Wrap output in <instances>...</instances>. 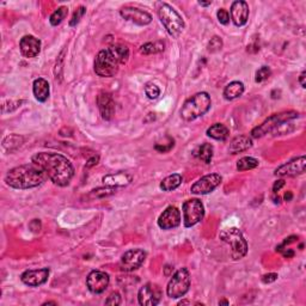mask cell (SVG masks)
<instances>
[{"mask_svg": "<svg viewBox=\"0 0 306 306\" xmlns=\"http://www.w3.org/2000/svg\"><path fill=\"white\" fill-rule=\"evenodd\" d=\"M292 197H293V194H292L291 191H287L285 194V196H283V199H285V201H291Z\"/></svg>", "mask_w": 306, "mask_h": 306, "instance_id": "bcb514c9", "label": "cell"}, {"mask_svg": "<svg viewBox=\"0 0 306 306\" xmlns=\"http://www.w3.org/2000/svg\"><path fill=\"white\" fill-rule=\"evenodd\" d=\"M199 5H201V6H211L212 5V1H207V2H205V1H199Z\"/></svg>", "mask_w": 306, "mask_h": 306, "instance_id": "7dc6e473", "label": "cell"}, {"mask_svg": "<svg viewBox=\"0 0 306 306\" xmlns=\"http://www.w3.org/2000/svg\"><path fill=\"white\" fill-rule=\"evenodd\" d=\"M181 224V212L175 206H169L158 218V226L161 230H172Z\"/></svg>", "mask_w": 306, "mask_h": 306, "instance_id": "e0dca14e", "label": "cell"}, {"mask_svg": "<svg viewBox=\"0 0 306 306\" xmlns=\"http://www.w3.org/2000/svg\"><path fill=\"white\" fill-rule=\"evenodd\" d=\"M219 238L229 245L230 256L232 257V260L238 261L246 256V254H248V242H246L239 229L230 228L223 230L220 232Z\"/></svg>", "mask_w": 306, "mask_h": 306, "instance_id": "277c9868", "label": "cell"}, {"mask_svg": "<svg viewBox=\"0 0 306 306\" xmlns=\"http://www.w3.org/2000/svg\"><path fill=\"white\" fill-rule=\"evenodd\" d=\"M183 182L182 175L180 174H172L170 176L165 177L160 182V189L163 191H172L177 189Z\"/></svg>", "mask_w": 306, "mask_h": 306, "instance_id": "484cf974", "label": "cell"}, {"mask_svg": "<svg viewBox=\"0 0 306 306\" xmlns=\"http://www.w3.org/2000/svg\"><path fill=\"white\" fill-rule=\"evenodd\" d=\"M285 184H286V182L283 180H277L275 183H274V186H273V192L274 194H276L277 191H280V189L282 188V187H285Z\"/></svg>", "mask_w": 306, "mask_h": 306, "instance_id": "b9f144b4", "label": "cell"}, {"mask_svg": "<svg viewBox=\"0 0 306 306\" xmlns=\"http://www.w3.org/2000/svg\"><path fill=\"white\" fill-rule=\"evenodd\" d=\"M281 253L283 255V257H286V259H291V257L294 256V251L291 250V249H287V250H286V249H282Z\"/></svg>", "mask_w": 306, "mask_h": 306, "instance_id": "ee69618b", "label": "cell"}, {"mask_svg": "<svg viewBox=\"0 0 306 306\" xmlns=\"http://www.w3.org/2000/svg\"><path fill=\"white\" fill-rule=\"evenodd\" d=\"M253 146V138L249 135H239L236 137L231 141L229 147V151L232 154H237V153L244 152Z\"/></svg>", "mask_w": 306, "mask_h": 306, "instance_id": "603a6c76", "label": "cell"}, {"mask_svg": "<svg viewBox=\"0 0 306 306\" xmlns=\"http://www.w3.org/2000/svg\"><path fill=\"white\" fill-rule=\"evenodd\" d=\"M31 161L43 170L54 184L67 187L75 176V168L70 159L56 152H38L31 157Z\"/></svg>", "mask_w": 306, "mask_h": 306, "instance_id": "6da1fadb", "label": "cell"}, {"mask_svg": "<svg viewBox=\"0 0 306 306\" xmlns=\"http://www.w3.org/2000/svg\"><path fill=\"white\" fill-rule=\"evenodd\" d=\"M277 280V274L276 273H268L266 275L262 276V282L263 283H271Z\"/></svg>", "mask_w": 306, "mask_h": 306, "instance_id": "60d3db41", "label": "cell"}, {"mask_svg": "<svg viewBox=\"0 0 306 306\" xmlns=\"http://www.w3.org/2000/svg\"><path fill=\"white\" fill-rule=\"evenodd\" d=\"M24 144V138L18 134H10L2 140V147L8 152L17 151Z\"/></svg>", "mask_w": 306, "mask_h": 306, "instance_id": "4316f807", "label": "cell"}, {"mask_svg": "<svg viewBox=\"0 0 306 306\" xmlns=\"http://www.w3.org/2000/svg\"><path fill=\"white\" fill-rule=\"evenodd\" d=\"M121 304V296L117 293V292H114V293L110 294L106 300V305H113V306H117Z\"/></svg>", "mask_w": 306, "mask_h": 306, "instance_id": "f35d334b", "label": "cell"}, {"mask_svg": "<svg viewBox=\"0 0 306 306\" xmlns=\"http://www.w3.org/2000/svg\"><path fill=\"white\" fill-rule=\"evenodd\" d=\"M67 13H69V8H67L66 6L59 7L58 10H55L52 15H50L49 17L50 24H52L53 27H58V25L60 24L65 18H66Z\"/></svg>", "mask_w": 306, "mask_h": 306, "instance_id": "1f68e13d", "label": "cell"}, {"mask_svg": "<svg viewBox=\"0 0 306 306\" xmlns=\"http://www.w3.org/2000/svg\"><path fill=\"white\" fill-rule=\"evenodd\" d=\"M133 181V176L126 171H118L115 174L106 175L102 178V182L104 186L112 187V188H121V187H127Z\"/></svg>", "mask_w": 306, "mask_h": 306, "instance_id": "44dd1931", "label": "cell"}, {"mask_svg": "<svg viewBox=\"0 0 306 306\" xmlns=\"http://www.w3.org/2000/svg\"><path fill=\"white\" fill-rule=\"evenodd\" d=\"M46 305H56V303L55 302H47V303H44L43 306H46Z\"/></svg>", "mask_w": 306, "mask_h": 306, "instance_id": "f907efd6", "label": "cell"}, {"mask_svg": "<svg viewBox=\"0 0 306 306\" xmlns=\"http://www.w3.org/2000/svg\"><path fill=\"white\" fill-rule=\"evenodd\" d=\"M305 78H306V72L305 71H303L302 75H300V76H299V83H300V85H302V87H306Z\"/></svg>", "mask_w": 306, "mask_h": 306, "instance_id": "f6af8a7d", "label": "cell"}, {"mask_svg": "<svg viewBox=\"0 0 306 306\" xmlns=\"http://www.w3.org/2000/svg\"><path fill=\"white\" fill-rule=\"evenodd\" d=\"M207 135L209 138L214 139V140H219L224 141L229 138L230 135V130L225 124L223 123H214L207 129Z\"/></svg>", "mask_w": 306, "mask_h": 306, "instance_id": "d4e9b609", "label": "cell"}, {"mask_svg": "<svg viewBox=\"0 0 306 306\" xmlns=\"http://www.w3.org/2000/svg\"><path fill=\"white\" fill-rule=\"evenodd\" d=\"M158 16H159L161 24L164 25L170 36L176 38L182 34L184 29V21L174 7L170 6L169 4H165V2H160L159 7H158Z\"/></svg>", "mask_w": 306, "mask_h": 306, "instance_id": "5b68a950", "label": "cell"}, {"mask_svg": "<svg viewBox=\"0 0 306 306\" xmlns=\"http://www.w3.org/2000/svg\"><path fill=\"white\" fill-rule=\"evenodd\" d=\"M97 106L100 109L101 116L103 120L109 121L114 117L115 115V102L113 98L112 93L102 91L97 96Z\"/></svg>", "mask_w": 306, "mask_h": 306, "instance_id": "ac0fdd59", "label": "cell"}, {"mask_svg": "<svg viewBox=\"0 0 306 306\" xmlns=\"http://www.w3.org/2000/svg\"><path fill=\"white\" fill-rule=\"evenodd\" d=\"M146 260V253L143 249H132L122 255L120 261V269L126 273L137 270L144 265Z\"/></svg>", "mask_w": 306, "mask_h": 306, "instance_id": "30bf717a", "label": "cell"}, {"mask_svg": "<svg viewBox=\"0 0 306 306\" xmlns=\"http://www.w3.org/2000/svg\"><path fill=\"white\" fill-rule=\"evenodd\" d=\"M33 92L35 98L41 103H44L49 98L50 87L49 83L44 78H38L34 81L33 84Z\"/></svg>", "mask_w": 306, "mask_h": 306, "instance_id": "7402d4cb", "label": "cell"}, {"mask_svg": "<svg viewBox=\"0 0 306 306\" xmlns=\"http://www.w3.org/2000/svg\"><path fill=\"white\" fill-rule=\"evenodd\" d=\"M306 168V158L305 155L302 157L294 158L287 163H285L283 165L279 166L274 172L275 176L279 177H294L298 176V175H303L305 172Z\"/></svg>", "mask_w": 306, "mask_h": 306, "instance_id": "4fadbf2b", "label": "cell"}, {"mask_svg": "<svg viewBox=\"0 0 306 306\" xmlns=\"http://www.w3.org/2000/svg\"><path fill=\"white\" fill-rule=\"evenodd\" d=\"M50 270L48 268L42 269H30V270H25L21 275L22 282L25 283L30 287H38V286L43 285L47 282L48 277H49Z\"/></svg>", "mask_w": 306, "mask_h": 306, "instance_id": "2e32d148", "label": "cell"}, {"mask_svg": "<svg viewBox=\"0 0 306 306\" xmlns=\"http://www.w3.org/2000/svg\"><path fill=\"white\" fill-rule=\"evenodd\" d=\"M110 283V277L106 271L92 270L86 277V286L93 294H101L107 290Z\"/></svg>", "mask_w": 306, "mask_h": 306, "instance_id": "5bb4252c", "label": "cell"}, {"mask_svg": "<svg viewBox=\"0 0 306 306\" xmlns=\"http://www.w3.org/2000/svg\"><path fill=\"white\" fill-rule=\"evenodd\" d=\"M118 61L109 48L101 50L95 59V72L102 78H110L118 72Z\"/></svg>", "mask_w": 306, "mask_h": 306, "instance_id": "ba28073f", "label": "cell"}, {"mask_svg": "<svg viewBox=\"0 0 306 306\" xmlns=\"http://www.w3.org/2000/svg\"><path fill=\"white\" fill-rule=\"evenodd\" d=\"M183 223L186 228H191L203 219L205 207L199 199H191L184 201L182 206Z\"/></svg>", "mask_w": 306, "mask_h": 306, "instance_id": "9c48e42d", "label": "cell"}, {"mask_svg": "<svg viewBox=\"0 0 306 306\" xmlns=\"http://www.w3.org/2000/svg\"><path fill=\"white\" fill-rule=\"evenodd\" d=\"M85 13H86V8H85L84 6H79L78 8H76V10L75 11V13H73L72 18H71V21H70L71 27H76V25L80 22V19L83 18Z\"/></svg>", "mask_w": 306, "mask_h": 306, "instance_id": "d590c367", "label": "cell"}, {"mask_svg": "<svg viewBox=\"0 0 306 306\" xmlns=\"http://www.w3.org/2000/svg\"><path fill=\"white\" fill-rule=\"evenodd\" d=\"M299 116V114L297 112H293V110H290V112H282L279 113V114H274L271 115L270 117H268L267 120L265 121L263 123H261L260 126L255 127V128L251 130V138H262L263 135H266L267 133L273 132L279 128L280 126L283 123H286L287 121L294 120Z\"/></svg>", "mask_w": 306, "mask_h": 306, "instance_id": "8992f818", "label": "cell"}, {"mask_svg": "<svg viewBox=\"0 0 306 306\" xmlns=\"http://www.w3.org/2000/svg\"><path fill=\"white\" fill-rule=\"evenodd\" d=\"M213 153H214V147L212 144H203L201 145L195 154L197 155V158L203 161L205 164H209L212 161V158H213Z\"/></svg>", "mask_w": 306, "mask_h": 306, "instance_id": "f1b7e54d", "label": "cell"}, {"mask_svg": "<svg viewBox=\"0 0 306 306\" xmlns=\"http://www.w3.org/2000/svg\"><path fill=\"white\" fill-rule=\"evenodd\" d=\"M21 53L24 58H36L41 52V41L33 35H25L19 42Z\"/></svg>", "mask_w": 306, "mask_h": 306, "instance_id": "ffe728a7", "label": "cell"}, {"mask_svg": "<svg viewBox=\"0 0 306 306\" xmlns=\"http://www.w3.org/2000/svg\"><path fill=\"white\" fill-rule=\"evenodd\" d=\"M145 93H146L147 97L150 98V100H155V98L159 97L160 90L155 84L147 83L145 85Z\"/></svg>", "mask_w": 306, "mask_h": 306, "instance_id": "836d02e7", "label": "cell"}, {"mask_svg": "<svg viewBox=\"0 0 306 306\" xmlns=\"http://www.w3.org/2000/svg\"><path fill=\"white\" fill-rule=\"evenodd\" d=\"M161 299V290L157 283L149 282L139 290L138 302L143 306H155Z\"/></svg>", "mask_w": 306, "mask_h": 306, "instance_id": "7c38bea8", "label": "cell"}, {"mask_svg": "<svg viewBox=\"0 0 306 306\" xmlns=\"http://www.w3.org/2000/svg\"><path fill=\"white\" fill-rule=\"evenodd\" d=\"M223 48V39L218 36H214L213 38H211L208 43V50L211 53H215V52H219L220 49Z\"/></svg>", "mask_w": 306, "mask_h": 306, "instance_id": "8d00e7d4", "label": "cell"}, {"mask_svg": "<svg viewBox=\"0 0 306 306\" xmlns=\"http://www.w3.org/2000/svg\"><path fill=\"white\" fill-rule=\"evenodd\" d=\"M47 175L34 163L19 165L11 169L5 176V182L8 187L19 191L36 188L47 180Z\"/></svg>", "mask_w": 306, "mask_h": 306, "instance_id": "7a4b0ae2", "label": "cell"}, {"mask_svg": "<svg viewBox=\"0 0 306 306\" xmlns=\"http://www.w3.org/2000/svg\"><path fill=\"white\" fill-rule=\"evenodd\" d=\"M219 305H229V302L228 300H220Z\"/></svg>", "mask_w": 306, "mask_h": 306, "instance_id": "c3c4849f", "label": "cell"}, {"mask_svg": "<svg viewBox=\"0 0 306 306\" xmlns=\"http://www.w3.org/2000/svg\"><path fill=\"white\" fill-rule=\"evenodd\" d=\"M212 100L207 92H199L186 101L181 109V116L186 121H194L211 109Z\"/></svg>", "mask_w": 306, "mask_h": 306, "instance_id": "3957f363", "label": "cell"}, {"mask_svg": "<svg viewBox=\"0 0 306 306\" xmlns=\"http://www.w3.org/2000/svg\"><path fill=\"white\" fill-rule=\"evenodd\" d=\"M259 166V160L254 157H243L237 161L238 171H246V170H253Z\"/></svg>", "mask_w": 306, "mask_h": 306, "instance_id": "f546056e", "label": "cell"}, {"mask_svg": "<svg viewBox=\"0 0 306 306\" xmlns=\"http://www.w3.org/2000/svg\"><path fill=\"white\" fill-rule=\"evenodd\" d=\"M243 93H244V84L238 80L231 81V83L226 85L225 89H224V97L228 101L236 100V98L240 97Z\"/></svg>", "mask_w": 306, "mask_h": 306, "instance_id": "cb8c5ba5", "label": "cell"}, {"mask_svg": "<svg viewBox=\"0 0 306 306\" xmlns=\"http://www.w3.org/2000/svg\"><path fill=\"white\" fill-rule=\"evenodd\" d=\"M191 273L187 268H180L175 271L166 287V294L171 299L182 298L191 288Z\"/></svg>", "mask_w": 306, "mask_h": 306, "instance_id": "52a82bcc", "label": "cell"}, {"mask_svg": "<svg viewBox=\"0 0 306 306\" xmlns=\"http://www.w3.org/2000/svg\"><path fill=\"white\" fill-rule=\"evenodd\" d=\"M217 17H218V21L220 22V24H224V25L229 24L230 13L228 10H225V8H220V10H218Z\"/></svg>", "mask_w": 306, "mask_h": 306, "instance_id": "74e56055", "label": "cell"}, {"mask_svg": "<svg viewBox=\"0 0 306 306\" xmlns=\"http://www.w3.org/2000/svg\"><path fill=\"white\" fill-rule=\"evenodd\" d=\"M270 76H271L270 69H269L268 66H262L256 72V78H255V80H256V83H262V81L267 80Z\"/></svg>", "mask_w": 306, "mask_h": 306, "instance_id": "e575fe53", "label": "cell"}, {"mask_svg": "<svg viewBox=\"0 0 306 306\" xmlns=\"http://www.w3.org/2000/svg\"><path fill=\"white\" fill-rule=\"evenodd\" d=\"M183 304H191V302H188V300H182V302L178 303V305H183Z\"/></svg>", "mask_w": 306, "mask_h": 306, "instance_id": "681fc988", "label": "cell"}, {"mask_svg": "<svg viewBox=\"0 0 306 306\" xmlns=\"http://www.w3.org/2000/svg\"><path fill=\"white\" fill-rule=\"evenodd\" d=\"M112 53L114 54L116 60L118 61L120 65H124L129 59V49L128 47L124 44H114V46L109 47Z\"/></svg>", "mask_w": 306, "mask_h": 306, "instance_id": "83f0119b", "label": "cell"}, {"mask_svg": "<svg viewBox=\"0 0 306 306\" xmlns=\"http://www.w3.org/2000/svg\"><path fill=\"white\" fill-rule=\"evenodd\" d=\"M98 160H100V157H98V155H93L92 158H90V159L87 160L86 168H91V166L96 165V164L98 163Z\"/></svg>", "mask_w": 306, "mask_h": 306, "instance_id": "7bdbcfd3", "label": "cell"}, {"mask_svg": "<svg viewBox=\"0 0 306 306\" xmlns=\"http://www.w3.org/2000/svg\"><path fill=\"white\" fill-rule=\"evenodd\" d=\"M164 50V43L163 42H147V43L143 44L140 47V53L144 55H151V54H157Z\"/></svg>", "mask_w": 306, "mask_h": 306, "instance_id": "4dcf8cb0", "label": "cell"}, {"mask_svg": "<svg viewBox=\"0 0 306 306\" xmlns=\"http://www.w3.org/2000/svg\"><path fill=\"white\" fill-rule=\"evenodd\" d=\"M231 19L236 27H243L248 23L249 19V5L243 0H237L231 5Z\"/></svg>", "mask_w": 306, "mask_h": 306, "instance_id": "d6986e66", "label": "cell"}, {"mask_svg": "<svg viewBox=\"0 0 306 306\" xmlns=\"http://www.w3.org/2000/svg\"><path fill=\"white\" fill-rule=\"evenodd\" d=\"M115 192V188H112V187H104V188H97L95 191H92L90 192V195L93 197V199H100V197H106L109 196V195H113Z\"/></svg>", "mask_w": 306, "mask_h": 306, "instance_id": "d6a6232c", "label": "cell"}, {"mask_svg": "<svg viewBox=\"0 0 306 306\" xmlns=\"http://www.w3.org/2000/svg\"><path fill=\"white\" fill-rule=\"evenodd\" d=\"M223 177L219 174H208L201 177L191 186V191L195 195H206L214 191L222 184Z\"/></svg>", "mask_w": 306, "mask_h": 306, "instance_id": "8fae6325", "label": "cell"}, {"mask_svg": "<svg viewBox=\"0 0 306 306\" xmlns=\"http://www.w3.org/2000/svg\"><path fill=\"white\" fill-rule=\"evenodd\" d=\"M120 15L126 21H130L137 25H141V27L149 25L152 22V16L149 12H146V11L138 7H122L120 10Z\"/></svg>", "mask_w": 306, "mask_h": 306, "instance_id": "9a60e30c", "label": "cell"}, {"mask_svg": "<svg viewBox=\"0 0 306 306\" xmlns=\"http://www.w3.org/2000/svg\"><path fill=\"white\" fill-rule=\"evenodd\" d=\"M297 240H298V237L297 236H291V237H288V238H286L285 240H283V243L281 245H279V246H276V251H281L283 248H285L286 245H288V244H291V243H294V242H297Z\"/></svg>", "mask_w": 306, "mask_h": 306, "instance_id": "ab89813d", "label": "cell"}]
</instances>
